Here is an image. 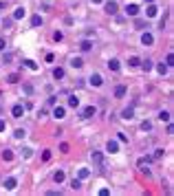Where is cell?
Instances as JSON below:
<instances>
[{
	"label": "cell",
	"instance_id": "obj_1",
	"mask_svg": "<svg viewBox=\"0 0 174 196\" xmlns=\"http://www.w3.org/2000/svg\"><path fill=\"white\" fill-rule=\"evenodd\" d=\"M117 11H119V5H117V0H108V2H106V13L115 16Z\"/></svg>",
	"mask_w": 174,
	"mask_h": 196
},
{
	"label": "cell",
	"instance_id": "obj_2",
	"mask_svg": "<svg viewBox=\"0 0 174 196\" xmlns=\"http://www.w3.org/2000/svg\"><path fill=\"white\" fill-rule=\"evenodd\" d=\"M11 115H13V117H22V115H24V106H22V104H16V106L11 108Z\"/></svg>",
	"mask_w": 174,
	"mask_h": 196
},
{
	"label": "cell",
	"instance_id": "obj_3",
	"mask_svg": "<svg viewBox=\"0 0 174 196\" xmlns=\"http://www.w3.org/2000/svg\"><path fill=\"white\" fill-rule=\"evenodd\" d=\"M90 84H93V86H102L104 84L102 75H99V73H93V75H90Z\"/></svg>",
	"mask_w": 174,
	"mask_h": 196
},
{
	"label": "cell",
	"instance_id": "obj_4",
	"mask_svg": "<svg viewBox=\"0 0 174 196\" xmlns=\"http://www.w3.org/2000/svg\"><path fill=\"white\" fill-rule=\"evenodd\" d=\"M53 117H55V119H64V117H66V110H64L62 106H55V110H53Z\"/></svg>",
	"mask_w": 174,
	"mask_h": 196
},
{
	"label": "cell",
	"instance_id": "obj_5",
	"mask_svg": "<svg viewBox=\"0 0 174 196\" xmlns=\"http://www.w3.org/2000/svg\"><path fill=\"white\" fill-rule=\"evenodd\" d=\"M141 42H143L145 46H150V44L154 42V38H152V33H148V31H145V33L141 35Z\"/></svg>",
	"mask_w": 174,
	"mask_h": 196
},
{
	"label": "cell",
	"instance_id": "obj_6",
	"mask_svg": "<svg viewBox=\"0 0 174 196\" xmlns=\"http://www.w3.org/2000/svg\"><path fill=\"white\" fill-rule=\"evenodd\" d=\"M106 150L110 152V154H115V152H119V143L117 141H108V145H106Z\"/></svg>",
	"mask_w": 174,
	"mask_h": 196
},
{
	"label": "cell",
	"instance_id": "obj_7",
	"mask_svg": "<svg viewBox=\"0 0 174 196\" xmlns=\"http://www.w3.org/2000/svg\"><path fill=\"white\" fill-rule=\"evenodd\" d=\"M126 13L128 16H139V7H137V5H128L126 7Z\"/></svg>",
	"mask_w": 174,
	"mask_h": 196
},
{
	"label": "cell",
	"instance_id": "obj_8",
	"mask_svg": "<svg viewBox=\"0 0 174 196\" xmlns=\"http://www.w3.org/2000/svg\"><path fill=\"white\" fill-rule=\"evenodd\" d=\"M90 159H93V161H95L97 165H102V163H104V156H102V152H93V154H90Z\"/></svg>",
	"mask_w": 174,
	"mask_h": 196
},
{
	"label": "cell",
	"instance_id": "obj_9",
	"mask_svg": "<svg viewBox=\"0 0 174 196\" xmlns=\"http://www.w3.org/2000/svg\"><path fill=\"white\" fill-rule=\"evenodd\" d=\"M79 49H82V51L86 53V51H90V49H93V42H90V40H84V42L79 44Z\"/></svg>",
	"mask_w": 174,
	"mask_h": 196
},
{
	"label": "cell",
	"instance_id": "obj_10",
	"mask_svg": "<svg viewBox=\"0 0 174 196\" xmlns=\"http://www.w3.org/2000/svg\"><path fill=\"white\" fill-rule=\"evenodd\" d=\"M82 64H84V60H82V58H71V66H73V68H79Z\"/></svg>",
	"mask_w": 174,
	"mask_h": 196
},
{
	"label": "cell",
	"instance_id": "obj_11",
	"mask_svg": "<svg viewBox=\"0 0 174 196\" xmlns=\"http://www.w3.org/2000/svg\"><path fill=\"white\" fill-rule=\"evenodd\" d=\"M95 113H97L95 106H86V108H84V117H93Z\"/></svg>",
	"mask_w": 174,
	"mask_h": 196
},
{
	"label": "cell",
	"instance_id": "obj_12",
	"mask_svg": "<svg viewBox=\"0 0 174 196\" xmlns=\"http://www.w3.org/2000/svg\"><path fill=\"white\" fill-rule=\"evenodd\" d=\"M16 185H18L16 179H7V181H5V187H7V190H16Z\"/></svg>",
	"mask_w": 174,
	"mask_h": 196
},
{
	"label": "cell",
	"instance_id": "obj_13",
	"mask_svg": "<svg viewBox=\"0 0 174 196\" xmlns=\"http://www.w3.org/2000/svg\"><path fill=\"white\" fill-rule=\"evenodd\" d=\"M68 106H71V108H77V106H79V99H77L75 95H71V97H68Z\"/></svg>",
	"mask_w": 174,
	"mask_h": 196
},
{
	"label": "cell",
	"instance_id": "obj_14",
	"mask_svg": "<svg viewBox=\"0 0 174 196\" xmlns=\"http://www.w3.org/2000/svg\"><path fill=\"white\" fill-rule=\"evenodd\" d=\"M20 18H24V9H22V7H18V9H16V13H13V20H20Z\"/></svg>",
	"mask_w": 174,
	"mask_h": 196
},
{
	"label": "cell",
	"instance_id": "obj_15",
	"mask_svg": "<svg viewBox=\"0 0 174 196\" xmlns=\"http://www.w3.org/2000/svg\"><path fill=\"white\" fill-rule=\"evenodd\" d=\"M31 26H42V18L40 16H33L31 18Z\"/></svg>",
	"mask_w": 174,
	"mask_h": 196
},
{
	"label": "cell",
	"instance_id": "obj_16",
	"mask_svg": "<svg viewBox=\"0 0 174 196\" xmlns=\"http://www.w3.org/2000/svg\"><path fill=\"white\" fill-rule=\"evenodd\" d=\"M126 95V86H117L115 88V97H124Z\"/></svg>",
	"mask_w": 174,
	"mask_h": 196
},
{
	"label": "cell",
	"instance_id": "obj_17",
	"mask_svg": "<svg viewBox=\"0 0 174 196\" xmlns=\"http://www.w3.org/2000/svg\"><path fill=\"white\" fill-rule=\"evenodd\" d=\"M132 113H134V110H132V108H126V110H124V113H121V117H124V119H132V117H134Z\"/></svg>",
	"mask_w": 174,
	"mask_h": 196
},
{
	"label": "cell",
	"instance_id": "obj_18",
	"mask_svg": "<svg viewBox=\"0 0 174 196\" xmlns=\"http://www.w3.org/2000/svg\"><path fill=\"white\" fill-rule=\"evenodd\" d=\"M108 68H110V71H119V60H110V62H108Z\"/></svg>",
	"mask_w": 174,
	"mask_h": 196
},
{
	"label": "cell",
	"instance_id": "obj_19",
	"mask_svg": "<svg viewBox=\"0 0 174 196\" xmlns=\"http://www.w3.org/2000/svg\"><path fill=\"white\" fill-rule=\"evenodd\" d=\"M53 77H55V79H62V77H64V68H60V66H57L55 71H53Z\"/></svg>",
	"mask_w": 174,
	"mask_h": 196
},
{
	"label": "cell",
	"instance_id": "obj_20",
	"mask_svg": "<svg viewBox=\"0 0 174 196\" xmlns=\"http://www.w3.org/2000/svg\"><path fill=\"white\" fill-rule=\"evenodd\" d=\"M71 187H73V190H79V187H82V179H73V181H71Z\"/></svg>",
	"mask_w": 174,
	"mask_h": 196
},
{
	"label": "cell",
	"instance_id": "obj_21",
	"mask_svg": "<svg viewBox=\"0 0 174 196\" xmlns=\"http://www.w3.org/2000/svg\"><path fill=\"white\" fill-rule=\"evenodd\" d=\"M159 119H161V121H170V113H168V110H161V113H159Z\"/></svg>",
	"mask_w": 174,
	"mask_h": 196
},
{
	"label": "cell",
	"instance_id": "obj_22",
	"mask_svg": "<svg viewBox=\"0 0 174 196\" xmlns=\"http://www.w3.org/2000/svg\"><path fill=\"white\" fill-rule=\"evenodd\" d=\"M2 159H5V161H11V159H13V152H11V150H5V152H2Z\"/></svg>",
	"mask_w": 174,
	"mask_h": 196
},
{
	"label": "cell",
	"instance_id": "obj_23",
	"mask_svg": "<svg viewBox=\"0 0 174 196\" xmlns=\"http://www.w3.org/2000/svg\"><path fill=\"white\" fill-rule=\"evenodd\" d=\"M62 181H64V172L57 170V172H55V183H62Z\"/></svg>",
	"mask_w": 174,
	"mask_h": 196
},
{
	"label": "cell",
	"instance_id": "obj_24",
	"mask_svg": "<svg viewBox=\"0 0 174 196\" xmlns=\"http://www.w3.org/2000/svg\"><path fill=\"white\" fill-rule=\"evenodd\" d=\"M128 64H130V66H139L141 60H139V58H130V60H128Z\"/></svg>",
	"mask_w": 174,
	"mask_h": 196
},
{
	"label": "cell",
	"instance_id": "obj_25",
	"mask_svg": "<svg viewBox=\"0 0 174 196\" xmlns=\"http://www.w3.org/2000/svg\"><path fill=\"white\" fill-rule=\"evenodd\" d=\"M141 130H143V132H145V130L150 132V130H152V124H150V121H143V124H141Z\"/></svg>",
	"mask_w": 174,
	"mask_h": 196
},
{
	"label": "cell",
	"instance_id": "obj_26",
	"mask_svg": "<svg viewBox=\"0 0 174 196\" xmlns=\"http://www.w3.org/2000/svg\"><path fill=\"white\" fill-rule=\"evenodd\" d=\"M148 16H157V7H154L152 2L148 5Z\"/></svg>",
	"mask_w": 174,
	"mask_h": 196
},
{
	"label": "cell",
	"instance_id": "obj_27",
	"mask_svg": "<svg viewBox=\"0 0 174 196\" xmlns=\"http://www.w3.org/2000/svg\"><path fill=\"white\" fill-rule=\"evenodd\" d=\"M159 73H161V75H165V73H168V64H159Z\"/></svg>",
	"mask_w": 174,
	"mask_h": 196
},
{
	"label": "cell",
	"instance_id": "obj_28",
	"mask_svg": "<svg viewBox=\"0 0 174 196\" xmlns=\"http://www.w3.org/2000/svg\"><path fill=\"white\" fill-rule=\"evenodd\" d=\"M88 174H90V170H86V167H82V170H79V179H86Z\"/></svg>",
	"mask_w": 174,
	"mask_h": 196
},
{
	"label": "cell",
	"instance_id": "obj_29",
	"mask_svg": "<svg viewBox=\"0 0 174 196\" xmlns=\"http://www.w3.org/2000/svg\"><path fill=\"white\" fill-rule=\"evenodd\" d=\"M141 66H143V71H150V68H152V60H145Z\"/></svg>",
	"mask_w": 174,
	"mask_h": 196
},
{
	"label": "cell",
	"instance_id": "obj_30",
	"mask_svg": "<svg viewBox=\"0 0 174 196\" xmlns=\"http://www.w3.org/2000/svg\"><path fill=\"white\" fill-rule=\"evenodd\" d=\"M24 64H26V66H29L31 71H35V68H38V64H35V62H31V60H26Z\"/></svg>",
	"mask_w": 174,
	"mask_h": 196
},
{
	"label": "cell",
	"instance_id": "obj_31",
	"mask_svg": "<svg viewBox=\"0 0 174 196\" xmlns=\"http://www.w3.org/2000/svg\"><path fill=\"white\" fill-rule=\"evenodd\" d=\"M18 79H20V77H18V75H16V73H11V75H9V84H16Z\"/></svg>",
	"mask_w": 174,
	"mask_h": 196
},
{
	"label": "cell",
	"instance_id": "obj_32",
	"mask_svg": "<svg viewBox=\"0 0 174 196\" xmlns=\"http://www.w3.org/2000/svg\"><path fill=\"white\" fill-rule=\"evenodd\" d=\"M22 137H24V130L18 128V130H16V139H22Z\"/></svg>",
	"mask_w": 174,
	"mask_h": 196
},
{
	"label": "cell",
	"instance_id": "obj_33",
	"mask_svg": "<svg viewBox=\"0 0 174 196\" xmlns=\"http://www.w3.org/2000/svg\"><path fill=\"white\" fill-rule=\"evenodd\" d=\"M62 38H64V35H62V33H60V31H55V33H53V40H55V42H60V40H62Z\"/></svg>",
	"mask_w": 174,
	"mask_h": 196
},
{
	"label": "cell",
	"instance_id": "obj_34",
	"mask_svg": "<svg viewBox=\"0 0 174 196\" xmlns=\"http://www.w3.org/2000/svg\"><path fill=\"white\" fill-rule=\"evenodd\" d=\"M145 26H148V22H143V20L137 22V29H145Z\"/></svg>",
	"mask_w": 174,
	"mask_h": 196
},
{
	"label": "cell",
	"instance_id": "obj_35",
	"mask_svg": "<svg viewBox=\"0 0 174 196\" xmlns=\"http://www.w3.org/2000/svg\"><path fill=\"white\" fill-rule=\"evenodd\" d=\"M42 159H44V161H49V159H51V152H49V150H44V154H42Z\"/></svg>",
	"mask_w": 174,
	"mask_h": 196
},
{
	"label": "cell",
	"instance_id": "obj_36",
	"mask_svg": "<svg viewBox=\"0 0 174 196\" xmlns=\"http://www.w3.org/2000/svg\"><path fill=\"white\" fill-rule=\"evenodd\" d=\"M5 46H7V42H5V38H0V51H5Z\"/></svg>",
	"mask_w": 174,
	"mask_h": 196
},
{
	"label": "cell",
	"instance_id": "obj_37",
	"mask_svg": "<svg viewBox=\"0 0 174 196\" xmlns=\"http://www.w3.org/2000/svg\"><path fill=\"white\" fill-rule=\"evenodd\" d=\"M5 128H7V124H5L2 119H0V132H5Z\"/></svg>",
	"mask_w": 174,
	"mask_h": 196
},
{
	"label": "cell",
	"instance_id": "obj_38",
	"mask_svg": "<svg viewBox=\"0 0 174 196\" xmlns=\"http://www.w3.org/2000/svg\"><path fill=\"white\" fill-rule=\"evenodd\" d=\"M93 2H102V0H93Z\"/></svg>",
	"mask_w": 174,
	"mask_h": 196
},
{
	"label": "cell",
	"instance_id": "obj_39",
	"mask_svg": "<svg viewBox=\"0 0 174 196\" xmlns=\"http://www.w3.org/2000/svg\"><path fill=\"white\" fill-rule=\"evenodd\" d=\"M145 2H148V5H150V2H152V0H145Z\"/></svg>",
	"mask_w": 174,
	"mask_h": 196
}]
</instances>
